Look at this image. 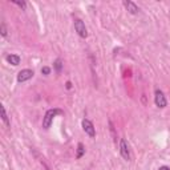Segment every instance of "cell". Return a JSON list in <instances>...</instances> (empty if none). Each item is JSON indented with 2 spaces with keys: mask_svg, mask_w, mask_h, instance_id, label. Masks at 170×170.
<instances>
[{
  "mask_svg": "<svg viewBox=\"0 0 170 170\" xmlns=\"http://www.w3.org/2000/svg\"><path fill=\"white\" fill-rule=\"evenodd\" d=\"M74 29H76V32L78 33L80 37H87L88 36V31H87V27H85V24L83 23V20L80 19H76L74 20Z\"/></svg>",
  "mask_w": 170,
  "mask_h": 170,
  "instance_id": "obj_3",
  "label": "cell"
},
{
  "mask_svg": "<svg viewBox=\"0 0 170 170\" xmlns=\"http://www.w3.org/2000/svg\"><path fill=\"white\" fill-rule=\"evenodd\" d=\"M63 112L60 111V109H49V111L45 113V116L43 118V128L44 129H48L51 126V124L53 121V118L57 116V114H61Z\"/></svg>",
  "mask_w": 170,
  "mask_h": 170,
  "instance_id": "obj_1",
  "label": "cell"
},
{
  "mask_svg": "<svg viewBox=\"0 0 170 170\" xmlns=\"http://www.w3.org/2000/svg\"><path fill=\"white\" fill-rule=\"evenodd\" d=\"M124 6H125V8H126L129 12L133 13V15H136V13L139 12V8H138L133 2H130V0H125V2H124Z\"/></svg>",
  "mask_w": 170,
  "mask_h": 170,
  "instance_id": "obj_7",
  "label": "cell"
},
{
  "mask_svg": "<svg viewBox=\"0 0 170 170\" xmlns=\"http://www.w3.org/2000/svg\"><path fill=\"white\" fill-rule=\"evenodd\" d=\"M154 102L158 108H165L168 105V101H166V97H165V94L162 91H159L157 89L156 93H154Z\"/></svg>",
  "mask_w": 170,
  "mask_h": 170,
  "instance_id": "obj_2",
  "label": "cell"
},
{
  "mask_svg": "<svg viewBox=\"0 0 170 170\" xmlns=\"http://www.w3.org/2000/svg\"><path fill=\"white\" fill-rule=\"evenodd\" d=\"M84 152H85L84 145H83V144H78V145H77V158H81V157L84 156Z\"/></svg>",
  "mask_w": 170,
  "mask_h": 170,
  "instance_id": "obj_10",
  "label": "cell"
},
{
  "mask_svg": "<svg viewBox=\"0 0 170 170\" xmlns=\"http://www.w3.org/2000/svg\"><path fill=\"white\" fill-rule=\"evenodd\" d=\"M41 73H43V74H49V73H51V69H49L48 67H44V68L41 69Z\"/></svg>",
  "mask_w": 170,
  "mask_h": 170,
  "instance_id": "obj_14",
  "label": "cell"
},
{
  "mask_svg": "<svg viewBox=\"0 0 170 170\" xmlns=\"http://www.w3.org/2000/svg\"><path fill=\"white\" fill-rule=\"evenodd\" d=\"M2 120H3V122L6 126H9V120H8V116H7V112H6V108L2 106Z\"/></svg>",
  "mask_w": 170,
  "mask_h": 170,
  "instance_id": "obj_9",
  "label": "cell"
},
{
  "mask_svg": "<svg viewBox=\"0 0 170 170\" xmlns=\"http://www.w3.org/2000/svg\"><path fill=\"white\" fill-rule=\"evenodd\" d=\"M71 87H72V84H71V83H67V88L71 89Z\"/></svg>",
  "mask_w": 170,
  "mask_h": 170,
  "instance_id": "obj_16",
  "label": "cell"
},
{
  "mask_svg": "<svg viewBox=\"0 0 170 170\" xmlns=\"http://www.w3.org/2000/svg\"><path fill=\"white\" fill-rule=\"evenodd\" d=\"M12 3H13V4H16V6H19L20 8H23V9H26V8H27V3H26V2H17V0H13Z\"/></svg>",
  "mask_w": 170,
  "mask_h": 170,
  "instance_id": "obj_12",
  "label": "cell"
},
{
  "mask_svg": "<svg viewBox=\"0 0 170 170\" xmlns=\"http://www.w3.org/2000/svg\"><path fill=\"white\" fill-rule=\"evenodd\" d=\"M120 153H121V156L124 159H126V161H130V150H129V145L128 142L125 141V139H121V142H120Z\"/></svg>",
  "mask_w": 170,
  "mask_h": 170,
  "instance_id": "obj_4",
  "label": "cell"
},
{
  "mask_svg": "<svg viewBox=\"0 0 170 170\" xmlns=\"http://www.w3.org/2000/svg\"><path fill=\"white\" fill-rule=\"evenodd\" d=\"M7 61L9 64H12V65H19V64H20V57L17 56V54H8Z\"/></svg>",
  "mask_w": 170,
  "mask_h": 170,
  "instance_id": "obj_8",
  "label": "cell"
},
{
  "mask_svg": "<svg viewBox=\"0 0 170 170\" xmlns=\"http://www.w3.org/2000/svg\"><path fill=\"white\" fill-rule=\"evenodd\" d=\"M61 68H63V61L60 59H57L56 61H54V69H56L57 73H60L61 72Z\"/></svg>",
  "mask_w": 170,
  "mask_h": 170,
  "instance_id": "obj_11",
  "label": "cell"
},
{
  "mask_svg": "<svg viewBox=\"0 0 170 170\" xmlns=\"http://www.w3.org/2000/svg\"><path fill=\"white\" fill-rule=\"evenodd\" d=\"M2 36L6 37L7 36V28H6V24L2 23Z\"/></svg>",
  "mask_w": 170,
  "mask_h": 170,
  "instance_id": "obj_13",
  "label": "cell"
},
{
  "mask_svg": "<svg viewBox=\"0 0 170 170\" xmlns=\"http://www.w3.org/2000/svg\"><path fill=\"white\" fill-rule=\"evenodd\" d=\"M158 170H170V169H169L168 166H161V168L158 169Z\"/></svg>",
  "mask_w": 170,
  "mask_h": 170,
  "instance_id": "obj_15",
  "label": "cell"
},
{
  "mask_svg": "<svg viewBox=\"0 0 170 170\" xmlns=\"http://www.w3.org/2000/svg\"><path fill=\"white\" fill-rule=\"evenodd\" d=\"M32 76H33V71H31V69H23V71H20L17 74V81L24 83V81H27V80L32 78Z\"/></svg>",
  "mask_w": 170,
  "mask_h": 170,
  "instance_id": "obj_6",
  "label": "cell"
},
{
  "mask_svg": "<svg viewBox=\"0 0 170 170\" xmlns=\"http://www.w3.org/2000/svg\"><path fill=\"white\" fill-rule=\"evenodd\" d=\"M83 129H84V132L87 133L89 137H94V136H96L94 126H93V124L89 121V120H83Z\"/></svg>",
  "mask_w": 170,
  "mask_h": 170,
  "instance_id": "obj_5",
  "label": "cell"
}]
</instances>
